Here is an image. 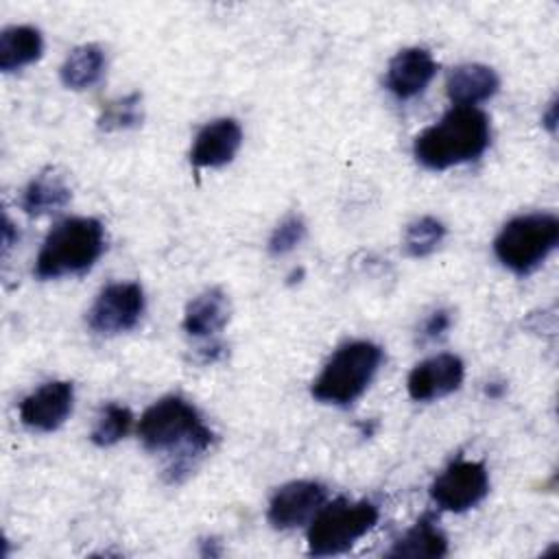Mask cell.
<instances>
[{"label": "cell", "instance_id": "cell-24", "mask_svg": "<svg viewBox=\"0 0 559 559\" xmlns=\"http://www.w3.org/2000/svg\"><path fill=\"white\" fill-rule=\"evenodd\" d=\"M450 325H452V317H450L448 310L439 308V310L430 312L428 319L424 321L421 330H419L421 341H437V338H441L450 330Z\"/></svg>", "mask_w": 559, "mask_h": 559}, {"label": "cell", "instance_id": "cell-28", "mask_svg": "<svg viewBox=\"0 0 559 559\" xmlns=\"http://www.w3.org/2000/svg\"><path fill=\"white\" fill-rule=\"evenodd\" d=\"M214 544H216L214 539H205V542H203V546H205V548L201 550V555H203V557H207V555H210V557L221 555V550H214Z\"/></svg>", "mask_w": 559, "mask_h": 559}, {"label": "cell", "instance_id": "cell-26", "mask_svg": "<svg viewBox=\"0 0 559 559\" xmlns=\"http://www.w3.org/2000/svg\"><path fill=\"white\" fill-rule=\"evenodd\" d=\"M542 124H544L550 133H555V127H557V100H550V103H548V109H546V114L542 116Z\"/></svg>", "mask_w": 559, "mask_h": 559}, {"label": "cell", "instance_id": "cell-6", "mask_svg": "<svg viewBox=\"0 0 559 559\" xmlns=\"http://www.w3.org/2000/svg\"><path fill=\"white\" fill-rule=\"evenodd\" d=\"M380 511L371 500L349 502L336 498L325 502L308 526V552L312 557H332L347 552L376 524Z\"/></svg>", "mask_w": 559, "mask_h": 559}, {"label": "cell", "instance_id": "cell-23", "mask_svg": "<svg viewBox=\"0 0 559 559\" xmlns=\"http://www.w3.org/2000/svg\"><path fill=\"white\" fill-rule=\"evenodd\" d=\"M304 238H306V223H304V218L299 214H288L271 231L266 249H269L271 255H286L295 247H299Z\"/></svg>", "mask_w": 559, "mask_h": 559}, {"label": "cell", "instance_id": "cell-3", "mask_svg": "<svg viewBox=\"0 0 559 559\" xmlns=\"http://www.w3.org/2000/svg\"><path fill=\"white\" fill-rule=\"evenodd\" d=\"M105 251V227L92 216L59 221L41 242L35 258L37 280H59L87 273Z\"/></svg>", "mask_w": 559, "mask_h": 559}, {"label": "cell", "instance_id": "cell-15", "mask_svg": "<svg viewBox=\"0 0 559 559\" xmlns=\"http://www.w3.org/2000/svg\"><path fill=\"white\" fill-rule=\"evenodd\" d=\"M229 321V299L223 288L214 286L188 301L183 312V330L194 338H210L218 334Z\"/></svg>", "mask_w": 559, "mask_h": 559}, {"label": "cell", "instance_id": "cell-5", "mask_svg": "<svg viewBox=\"0 0 559 559\" xmlns=\"http://www.w3.org/2000/svg\"><path fill=\"white\" fill-rule=\"evenodd\" d=\"M559 242V218L550 212L520 214L504 223L493 240V253L515 275L535 271Z\"/></svg>", "mask_w": 559, "mask_h": 559}, {"label": "cell", "instance_id": "cell-13", "mask_svg": "<svg viewBox=\"0 0 559 559\" xmlns=\"http://www.w3.org/2000/svg\"><path fill=\"white\" fill-rule=\"evenodd\" d=\"M242 144V129L234 118H216L207 122L194 138L190 162L197 168H221L229 164Z\"/></svg>", "mask_w": 559, "mask_h": 559}, {"label": "cell", "instance_id": "cell-14", "mask_svg": "<svg viewBox=\"0 0 559 559\" xmlns=\"http://www.w3.org/2000/svg\"><path fill=\"white\" fill-rule=\"evenodd\" d=\"M500 90V79L493 68L483 63L456 66L445 81V94L454 105L476 107L489 100Z\"/></svg>", "mask_w": 559, "mask_h": 559}, {"label": "cell", "instance_id": "cell-10", "mask_svg": "<svg viewBox=\"0 0 559 559\" xmlns=\"http://www.w3.org/2000/svg\"><path fill=\"white\" fill-rule=\"evenodd\" d=\"M74 404V386L68 380H52L28 393L20 402V421L37 432L57 430Z\"/></svg>", "mask_w": 559, "mask_h": 559}, {"label": "cell", "instance_id": "cell-20", "mask_svg": "<svg viewBox=\"0 0 559 559\" xmlns=\"http://www.w3.org/2000/svg\"><path fill=\"white\" fill-rule=\"evenodd\" d=\"M131 424H133L131 411L122 404L109 402L100 408V413L94 421V428L90 432V439L98 448H109L129 435Z\"/></svg>", "mask_w": 559, "mask_h": 559}, {"label": "cell", "instance_id": "cell-18", "mask_svg": "<svg viewBox=\"0 0 559 559\" xmlns=\"http://www.w3.org/2000/svg\"><path fill=\"white\" fill-rule=\"evenodd\" d=\"M44 52V37L35 26H7L0 33V70L15 72L33 61H37Z\"/></svg>", "mask_w": 559, "mask_h": 559}, {"label": "cell", "instance_id": "cell-27", "mask_svg": "<svg viewBox=\"0 0 559 559\" xmlns=\"http://www.w3.org/2000/svg\"><path fill=\"white\" fill-rule=\"evenodd\" d=\"M504 382H487V386H485V395H489V397H493V400H498V397H502V393H504Z\"/></svg>", "mask_w": 559, "mask_h": 559}, {"label": "cell", "instance_id": "cell-22", "mask_svg": "<svg viewBox=\"0 0 559 559\" xmlns=\"http://www.w3.org/2000/svg\"><path fill=\"white\" fill-rule=\"evenodd\" d=\"M140 103H142V96L138 92L107 103L98 118V129L120 131V129L138 127L142 122V105Z\"/></svg>", "mask_w": 559, "mask_h": 559}, {"label": "cell", "instance_id": "cell-9", "mask_svg": "<svg viewBox=\"0 0 559 559\" xmlns=\"http://www.w3.org/2000/svg\"><path fill=\"white\" fill-rule=\"evenodd\" d=\"M325 502V485L317 480H293L273 493L266 509V520L277 531H290L308 524Z\"/></svg>", "mask_w": 559, "mask_h": 559}, {"label": "cell", "instance_id": "cell-4", "mask_svg": "<svg viewBox=\"0 0 559 559\" xmlns=\"http://www.w3.org/2000/svg\"><path fill=\"white\" fill-rule=\"evenodd\" d=\"M384 352L371 341H349L341 345L312 380L310 393L321 404L349 406L376 378Z\"/></svg>", "mask_w": 559, "mask_h": 559}, {"label": "cell", "instance_id": "cell-11", "mask_svg": "<svg viewBox=\"0 0 559 559\" xmlns=\"http://www.w3.org/2000/svg\"><path fill=\"white\" fill-rule=\"evenodd\" d=\"M465 376V365L456 354H437L417 362L406 380L415 402H432L454 393Z\"/></svg>", "mask_w": 559, "mask_h": 559}, {"label": "cell", "instance_id": "cell-19", "mask_svg": "<svg viewBox=\"0 0 559 559\" xmlns=\"http://www.w3.org/2000/svg\"><path fill=\"white\" fill-rule=\"evenodd\" d=\"M105 70V52L96 44H83L74 48L61 63V83L70 90L92 87Z\"/></svg>", "mask_w": 559, "mask_h": 559}, {"label": "cell", "instance_id": "cell-21", "mask_svg": "<svg viewBox=\"0 0 559 559\" xmlns=\"http://www.w3.org/2000/svg\"><path fill=\"white\" fill-rule=\"evenodd\" d=\"M445 238V225L435 216H421L413 221L404 231V249L411 258L430 255Z\"/></svg>", "mask_w": 559, "mask_h": 559}, {"label": "cell", "instance_id": "cell-17", "mask_svg": "<svg viewBox=\"0 0 559 559\" xmlns=\"http://www.w3.org/2000/svg\"><path fill=\"white\" fill-rule=\"evenodd\" d=\"M72 199V190L70 186L63 181L61 175H57L55 170H41L39 175H35L26 188L22 190L20 197V207L28 214V216H44V214H52L59 212L61 207H66Z\"/></svg>", "mask_w": 559, "mask_h": 559}, {"label": "cell", "instance_id": "cell-12", "mask_svg": "<svg viewBox=\"0 0 559 559\" xmlns=\"http://www.w3.org/2000/svg\"><path fill=\"white\" fill-rule=\"evenodd\" d=\"M437 74V61L426 48L413 46L400 50L386 68L384 87L400 100L419 96Z\"/></svg>", "mask_w": 559, "mask_h": 559}, {"label": "cell", "instance_id": "cell-8", "mask_svg": "<svg viewBox=\"0 0 559 559\" xmlns=\"http://www.w3.org/2000/svg\"><path fill=\"white\" fill-rule=\"evenodd\" d=\"M146 308L144 290L135 282H114L107 284L92 308L87 310V325L92 332L103 336H114L133 330Z\"/></svg>", "mask_w": 559, "mask_h": 559}, {"label": "cell", "instance_id": "cell-1", "mask_svg": "<svg viewBox=\"0 0 559 559\" xmlns=\"http://www.w3.org/2000/svg\"><path fill=\"white\" fill-rule=\"evenodd\" d=\"M138 437L148 452L173 456L164 469L168 485L183 483L214 441L199 411L181 395H166L151 404L140 417Z\"/></svg>", "mask_w": 559, "mask_h": 559}, {"label": "cell", "instance_id": "cell-16", "mask_svg": "<svg viewBox=\"0 0 559 559\" xmlns=\"http://www.w3.org/2000/svg\"><path fill=\"white\" fill-rule=\"evenodd\" d=\"M448 555V537L437 526L432 513H424L386 552L395 559H439Z\"/></svg>", "mask_w": 559, "mask_h": 559}, {"label": "cell", "instance_id": "cell-25", "mask_svg": "<svg viewBox=\"0 0 559 559\" xmlns=\"http://www.w3.org/2000/svg\"><path fill=\"white\" fill-rule=\"evenodd\" d=\"M17 238H20L17 229L13 227L11 218L4 216V227H2V253H4V255L9 253V249H11L13 245H17Z\"/></svg>", "mask_w": 559, "mask_h": 559}, {"label": "cell", "instance_id": "cell-7", "mask_svg": "<svg viewBox=\"0 0 559 559\" xmlns=\"http://www.w3.org/2000/svg\"><path fill=\"white\" fill-rule=\"evenodd\" d=\"M489 493V474L485 463L456 459L430 485V500L450 513H465Z\"/></svg>", "mask_w": 559, "mask_h": 559}, {"label": "cell", "instance_id": "cell-2", "mask_svg": "<svg viewBox=\"0 0 559 559\" xmlns=\"http://www.w3.org/2000/svg\"><path fill=\"white\" fill-rule=\"evenodd\" d=\"M491 142L489 118L478 107L454 105L413 142L415 159L428 170H448L478 159Z\"/></svg>", "mask_w": 559, "mask_h": 559}]
</instances>
